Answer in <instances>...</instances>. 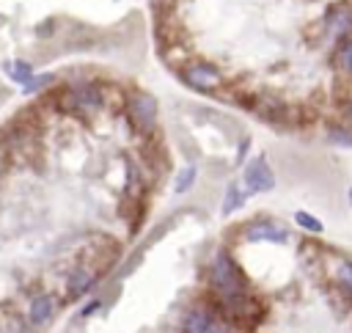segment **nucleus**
<instances>
[{
	"label": "nucleus",
	"instance_id": "f257e3e1",
	"mask_svg": "<svg viewBox=\"0 0 352 333\" xmlns=\"http://www.w3.org/2000/svg\"><path fill=\"white\" fill-rule=\"evenodd\" d=\"M212 286H215V292H218L223 300H229V303L242 300V295H245V281H242V275H240V270H237V264L231 262L229 254H218V259H215V264H212Z\"/></svg>",
	"mask_w": 352,
	"mask_h": 333
},
{
	"label": "nucleus",
	"instance_id": "ddd939ff",
	"mask_svg": "<svg viewBox=\"0 0 352 333\" xmlns=\"http://www.w3.org/2000/svg\"><path fill=\"white\" fill-rule=\"evenodd\" d=\"M294 221H297L305 232H314V234H319V232H322V223H319L314 215H308V212H297V215H294Z\"/></svg>",
	"mask_w": 352,
	"mask_h": 333
},
{
	"label": "nucleus",
	"instance_id": "f03ea898",
	"mask_svg": "<svg viewBox=\"0 0 352 333\" xmlns=\"http://www.w3.org/2000/svg\"><path fill=\"white\" fill-rule=\"evenodd\" d=\"M182 77H185V83L188 86H193V88H199V91H215L218 86H221V72L212 66V64H190L185 72H182Z\"/></svg>",
	"mask_w": 352,
	"mask_h": 333
},
{
	"label": "nucleus",
	"instance_id": "7ed1b4c3",
	"mask_svg": "<svg viewBox=\"0 0 352 333\" xmlns=\"http://www.w3.org/2000/svg\"><path fill=\"white\" fill-rule=\"evenodd\" d=\"M129 119L140 127V130H151L157 121V99L151 94H135L129 99Z\"/></svg>",
	"mask_w": 352,
	"mask_h": 333
},
{
	"label": "nucleus",
	"instance_id": "39448f33",
	"mask_svg": "<svg viewBox=\"0 0 352 333\" xmlns=\"http://www.w3.org/2000/svg\"><path fill=\"white\" fill-rule=\"evenodd\" d=\"M327 31H330L333 39L349 36L352 34V9H347V6L330 9V14H327Z\"/></svg>",
	"mask_w": 352,
	"mask_h": 333
},
{
	"label": "nucleus",
	"instance_id": "a211bd4d",
	"mask_svg": "<svg viewBox=\"0 0 352 333\" xmlns=\"http://www.w3.org/2000/svg\"><path fill=\"white\" fill-rule=\"evenodd\" d=\"M330 138H333L336 143H341V146H352V135L344 132V130H330Z\"/></svg>",
	"mask_w": 352,
	"mask_h": 333
},
{
	"label": "nucleus",
	"instance_id": "4468645a",
	"mask_svg": "<svg viewBox=\"0 0 352 333\" xmlns=\"http://www.w3.org/2000/svg\"><path fill=\"white\" fill-rule=\"evenodd\" d=\"M193 180H196V169H193V165H188V169L179 174V185H176V193H185V190H190Z\"/></svg>",
	"mask_w": 352,
	"mask_h": 333
},
{
	"label": "nucleus",
	"instance_id": "9d476101",
	"mask_svg": "<svg viewBox=\"0 0 352 333\" xmlns=\"http://www.w3.org/2000/svg\"><path fill=\"white\" fill-rule=\"evenodd\" d=\"M6 75L14 80V83H28L31 77H34V66L31 64H25V61H12V64H6Z\"/></svg>",
	"mask_w": 352,
	"mask_h": 333
},
{
	"label": "nucleus",
	"instance_id": "423d86ee",
	"mask_svg": "<svg viewBox=\"0 0 352 333\" xmlns=\"http://www.w3.org/2000/svg\"><path fill=\"white\" fill-rule=\"evenodd\" d=\"M53 311H55L53 297H50V295H36V297L31 300V311H28V317H31V322H34V325H45V322H50Z\"/></svg>",
	"mask_w": 352,
	"mask_h": 333
},
{
	"label": "nucleus",
	"instance_id": "6ab92c4d",
	"mask_svg": "<svg viewBox=\"0 0 352 333\" xmlns=\"http://www.w3.org/2000/svg\"><path fill=\"white\" fill-rule=\"evenodd\" d=\"M204 333H231V330H229V325H226V322H218V319H212V322H210V328H207Z\"/></svg>",
	"mask_w": 352,
	"mask_h": 333
},
{
	"label": "nucleus",
	"instance_id": "dca6fc26",
	"mask_svg": "<svg viewBox=\"0 0 352 333\" xmlns=\"http://www.w3.org/2000/svg\"><path fill=\"white\" fill-rule=\"evenodd\" d=\"M47 83H53V77H50V75H39V77L34 75V77H31V80L25 83V91H28V94H34V91H39V88H45Z\"/></svg>",
	"mask_w": 352,
	"mask_h": 333
},
{
	"label": "nucleus",
	"instance_id": "1a4fd4ad",
	"mask_svg": "<svg viewBox=\"0 0 352 333\" xmlns=\"http://www.w3.org/2000/svg\"><path fill=\"white\" fill-rule=\"evenodd\" d=\"M212 317L207 308H193L188 317H185V325H182V333H204L210 328Z\"/></svg>",
	"mask_w": 352,
	"mask_h": 333
},
{
	"label": "nucleus",
	"instance_id": "aec40b11",
	"mask_svg": "<svg viewBox=\"0 0 352 333\" xmlns=\"http://www.w3.org/2000/svg\"><path fill=\"white\" fill-rule=\"evenodd\" d=\"M0 165H3V151H0Z\"/></svg>",
	"mask_w": 352,
	"mask_h": 333
},
{
	"label": "nucleus",
	"instance_id": "f3484780",
	"mask_svg": "<svg viewBox=\"0 0 352 333\" xmlns=\"http://www.w3.org/2000/svg\"><path fill=\"white\" fill-rule=\"evenodd\" d=\"M338 281L352 292V264H341L338 267Z\"/></svg>",
	"mask_w": 352,
	"mask_h": 333
},
{
	"label": "nucleus",
	"instance_id": "9b49d317",
	"mask_svg": "<svg viewBox=\"0 0 352 333\" xmlns=\"http://www.w3.org/2000/svg\"><path fill=\"white\" fill-rule=\"evenodd\" d=\"M91 284H94V273L77 270V273H72V278H69V292H72V295H83Z\"/></svg>",
	"mask_w": 352,
	"mask_h": 333
},
{
	"label": "nucleus",
	"instance_id": "f8f14e48",
	"mask_svg": "<svg viewBox=\"0 0 352 333\" xmlns=\"http://www.w3.org/2000/svg\"><path fill=\"white\" fill-rule=\"evenodd\" d=\"M336 66L341 72H352V42H344L338 50H336Z\"/></svg>",
	"mask_w": 352,
	"mask_h": 333
},
{
	"label": "nucleus",
	"instance_id": "2eb2a0df",
	"mask_svg": "<svg viewBox=\"0 0 352 333\" xmlns=\"http://www.w3.org/2000/svg\"><path fill=\"white\" fill-rule=\"evenodd\" d=\"M242 201H245V193L240 196V188H237V185H231V188H229V199H226V212L237 210Z\"/></svg>",
	"mask_w": 352,
	"mask_h": 333
},
{
	"label": "nucleus",
	"instance_id": "0eeeda50",
	"mask_svg": "<svg viewBox=\"0 0 352 333\" xmlns=\"http://www.w3.org/2000/svg\"><path fill=\"white\" fill-rule=\"evenodd\" d=\"M248 240L251 243H259V240H267V243H286V232L273 226V223H256L248 229Z\"/></svg>",
	"mask_w": 352,
	"mask_h": 333
},
{
	"label": "nucleus",
	"instance_id": "6e6552de",
	"mask_svg": "<svg viewBox=\"0 0 352 333\" xmlns=\"http://www.w3.org/2000/svg\"><path fill=\"white\" fill-rule=\"evenodd\" d=\"M72 102H75L80 110H97V108H99V102H102V97H99V91H97V88H91V86H80V88H75V91H72Z\"/></svg>",
	"mask_w": 352,
	"mask_h": 333
},
{
	"label": "nucleus",
	"instance_id": "412c9836",
	"mask_svg": "<svg viewBox=\"0 0 352 333\" xmlns=\"http://www.w3.org/2000/svg\"><path fill=\"white\" fill-rule=\"evenodd\" d=\"M349 110H352V108H349Z\"/></svg>",
	"mask_w": 352,
	"mask_h": 333
},
{
	"label": "nucleus",
	"instance_id": "20e7f679",
	"mask_svg": "<svg viewBox=\"0 0 352 333\" xmlns=\"http://www.w3.org/2000/svg\"><path fill=\"white\" fill-rule=\"evenodd\" d=\"M245 185H248V190H256V193L273 190L275 177H273V171H270V165L264 162V157H259V160H253V162L248 165V171H245Z\"/></svg>",
	"mask_w": 352,
	"mask_h": 333
}]
</instances>
